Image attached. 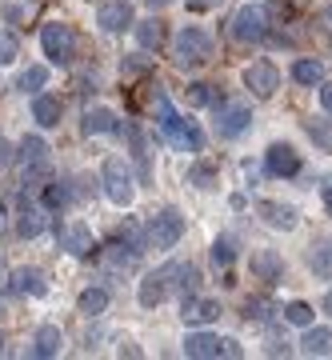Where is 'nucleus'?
Segmentation results:
<instances>
[{"mask_svg":"<svg viewBox=\"0 0 332 360\" xmlns=\"http://www.w3.org/2000/svg\"><path fill=\"white\" fill-rule=\"evenodd\" d=\"M172 60H177V68H200L212 60V37H208L205 28L196 25H184L177 32V40H172Z\"/></svg>","mask_w":332,"mask_h":360,"instance_id":"1","label":"nucleus"},{"mask_svg":"<svg viewBox=\"0 0 332 360\" xmlns=\"http://www.w3.org/2000/svg\"><path fill=\"white\" fill-rule=\"evenodd\" d=\"M101 184H104V196H108L116 208H128L136 200V180H132V172H128V165L120 156H108V160H104Z\"/></svg>","mask_w":332,"mask_h":360,"instance_id":"2","label":"nucleus"},{"mask_svg":"<svg viewBox=\"0 0 332 360\" xmlns=\"http://www.w3.org/2000/svg\"><path fill=\"white\" fill-rule=\"evenodd\" d=\"M40 49L49 56L52 65H72V56H77V32L72 25H60V20H52V25L40 28Z\"/></svg>","mask_w":332,"mask_h":360,"instance_id":"3","label":"nucleus"},{"mask_svg":"<svg viewBox=\"0 0 332 360\" xmlns=\"http://www.w3.org/2000/svg\"><path fill=\"white\" fill-rule=\"evenodd\" d=\"M180 236H184V217H180V208H160L153 220H148V248L156 252H168V248L180 245Z\"/></svg>","mask_w":332,"mask_h":360,"instance_id":"4","label":"nucleus"},{"mask_svg":"<svg viewBox=\"0 0 332 360\" xmlns=\"http://www.w3.org/2000/svg\"><path fill=\"white\" fill-rule=\"evenodd\" d=\"M229 32L236 44H256V40H264V32H269V13L260 4H241L236 16H232Z\"/></svg>","mask_w":332,"mask_h":360,"instance_id":"5","label":"nucleus"},{"mask_svg":"<svg viewBox=\"0 0 332 360\" xmlns=\"http://www.w3.org/2000/svg\"><path fill=\"white\" fill-rule=\"evenodd\" d=\"M241 77H244V89L253 92V96H260V101H269L272 92L281 89V72H276L272 60H253Z\"/></svg>","mask_w":332,"mask_h":360,"instance_id":"6","label":"nucleus"},{"mask_svg":"<svg viewBox=\"0 0 332 360\" xmlns=\"http://www.w3.org/2000/svg\"><path fill=\"white\" fill-rule=\"evenodd\" d=\"M264 168H269V176L288 180L300 172V153H296L293 144H272L269 153H264Z\"/></svg>","mask_w":332,"mask_h":360,"instance_id":"7","label":"nucleus"},{"mask_svg":"<svg viewBox=\"0 0 332 360\" xmlns=\"http://www.w3.org/2000/svg\"><path fill=\"white\" fill-rule=\"evenodd\" d=\"M248 124H253V108H244V104H220V108H217V132H220V141L241 136Z\"/></svg>","mask_w":332,"mask_h":360,"instance_id":"8","label":"nucleus"},{"mask_svg":"<svg viewBox=\"0 0 332 360\" xmlns=\"http://www.w3.org/2000/svg\"><path fill=\"white\" fill-rule=\"evenodd\" d=\"M56 240H60V248L68 257H89L92 248H96L89 224H64V229H56Z\"/></svg>","mask_w":332,"mask_h":360,"instance_id":"9","label":"nucleus"},{"mask_svg":"<svg viewBox=\"0 0 332 360\" xmlns=\"http://www.w3.org/2000/svg\"><path fill=\"white\" fill-rule=\"evenodd\" d=\"M180 316H184V324H212L220 316V300H208V296H196L189 292L184 296V309H180Z\"/></svg>","mask_w":332,"mask_h":360,"instance_id":"10","label":"nucleus"},{"mask_svg":"<svg viewBox=\"0 0 332 360\" xmlns=\"http://www.w3.org/2000/svg\"><path fill=\"white\" fill-rule=\"evenodd\" d=\"M96 25H101L104 32H124V28H132L136 20H132V8H128V0H113V4H101V13H96Z\"/></svg>","mask_w":332,"mask_h":360,"instance_id":"11","label":"nucleus"},{"mask_svg":"<svg viewBox=\"0 0 332 360\" xmlns=\"http://www.w3.org/2000/svg\"><path fill=\"white\" fill-rule=\"evenodd\" d=\"M40 232H44V205H32V200H20V212H16V236H25V240H37Z\"/></svg>","mask_w":332,"mask_h":360,"instance_id":"12","label":"nucleus"},{"mask_svg":"<svg viewBox=\"0 0 332 360\" xmlns=\"http://www.w3.org/2000/svg\"><path fill=\"white\" fill-rule=\"evenodd\" d=\"M300 352L305 356H332V328L328 324H308L305 336H300Z\"/></svg>","mask_w":332,"mask_h":360,"instance_id":"13","label":"nucleus"},{"mask_svg":"<svg viewBox=\"0 0 332 360\" xmlns=\"http://www.w3.org/2000/svg\"><path fill=\"white\" fill-rule=\"evenodd\" d=\"M84 136H104V132H120V116L113 112V108H104V104H96V108H89L84 112Z\"/></svg>","mask_w":332,"mask_h":360,"instance_id":"14","label":"nucleus"},{"mask_svg":"<svg viewBox=\"0 0 332 360\" xmlns=\"http://www.w3.org/2000/svg\"><path fill=\"white\" fill-rule=\"evenodd\" d=\"M168 296V269H160V272H148L141 281V288H136V300H141L144 309H156L160 300Z\"/></svg>","mask_w":332,"mask_h":360,"instance_id":"15","label":"nucleus"},{"mask_svg":"<svg viewBox=\"0 0 332 360\" xmlns=\"http://www.w3.org/2000/svg\"><path fill=\"white\" fill-rule=\"evenodd\" d=\"M60 116H64V104L56 96H49V92H37L32 96V120H37L40 129H56Z\"/></svg>","mask_w":332,"mask_h":360,"instance_id":"16","label":"nucleus"},{"mask_svg":"<svg viewBox=\"0 0 332 360\" xmlns=\"http://www.w3.org/2000/svg\"><path fill=\"white\" fill-rule=\"evenodd\" d=\"M60 348H64L60 328H56V324H40L37 336H32V352H37L40 360H52V356H60Z\"/></svg>","mask_w":332,"mask_h":360,"instance_id":"17","label":"nucleus"},{"mask_svg":"<svg viewBox=\"0 0 332 360\" xmlns=\"http://www.w3.org/2000/svg\"><path fill=\"white\" fill-rule=\"evenodd\" d=\"M256 212H260V217H264V224H269V229H276V232H293L296 229V212L288 205L260 200V205H256Z\"/></svg>","mask_w":332,"mask_h":360,"instance_id":"18","label":"nucleus"},{"mask_svg":"<svg viewBox=\"0 0 332 360\" xmlns=\"http://www.w3.org/2000/svg\"><path fill=\"white\" fill-rule=\"evenodd\" d=\"M13 292L16 296H44L49 292V281L40 269H16L13 272Z\"/></svg>","mask_w":332,"mask_h":360,"instance_id":"19","label":"nucleus"},{"mask_svg":"<svg viewBox=\"0 0 332 360\" xmlns=\"http://www.w3.org/2000/svg\"><path fill=\"white\" fill-rule=\"evenodd\" d=\"M281 272H284V260L272 252V248H260V252H253V276L256 281H281Z\"/></svg>","mask_w":332,"mask_h":360,"instance_id":"20","label":"nucleus"},{"mask_svg":"<svg viewBox=\"0 0 332 360\" xmlns=\"http://www.w3.org/2000/svg\"><path fill=\"white\" fill-rule=\"evenodd\" d=\"M184 356H192V360L220 356V336H212V333H189V340H184Z\"/></svg>","mask_w":332,"mask_h":360,"instance_id":"21","label":"nucleus"},{"mask_svg":"<svg viewBox=\"0 0 332 360\" xmlns=\"http://www.w3.org/2000/svg\"><path fill=\"white\" fill-rule=\"evenodd\" d=\"M108 304H113V296H108V288H84V292L77 296V309L84 312V316H104L108 312Z\"/></svg>","mask_w":332,"mask_h":360,"instance_id":"22","label":"nucleus"},{"mask_svg":"<svg viewBox=\"0 0 332 360\" xmlns=\"http://www.w3.org/2000/svg\"><path fill=\"white\" fill-rule=\"evenodd\" d=\"M293 80L296 84H320L324 80V65L312 60V56H300V60H293Z\"/></svg>","mask_w":332,"mask_h":360,"instance_id":"23","label":"nucleus"},{"mask_svg":"<svg viewBox=\"0 0 332 360\" xmlns=\"http://www.w3.org/2000/svg\"><path fill=\"white\" fill-rule=\"evenodd\" d=\"M132 32H136V40H141V49H160V40H165V25L160 20H136L132 25Z\"/></svg>","mask_w":332,"mask_h":360,"instance_id":"24","label":"nucleus"},{"mask_svg":"<svg viewBox=\"0 0 332 360\" xmlns=\"http://www.w3.org/2000/svg\"><path fill=\"white\" fill-rule=\"evenodd\" d=\"M284 321L288 324H296V328H308V324L317 321V309L312 304H305V300H293V304H284Z\"/></svg>","mask_w":332,"mask_h":360,"instance_id":"25","label":"nucleus"},{"mask_svg":"<svg viewBox=\"0 0 332 360\" xmlns=\"http://www.w3.org/2000/svg\"><path fill=\"white\" fill-rule=\"evenodd\" d=\"M16 84H20V92H32V96H37V92L49 84V68H44V65H28Z\"/></svg>","mask_w":332,"mask_h":360,"instance_id":"26","label":"nucleus"},{"mask_svg":"<svg viewBox=\"0 0 332 360\" xmlns=\"http://www.w3.org/2000/svg\"><path fill=\"white\" fill-rule=\"evenodd\" d=\"M189 104H192V108H208V104H212V108H220L224 101H217V96H212V84H205V80H192V84H189Z\"/></svg>","mask_w":332,"mask_h":360,"instance_id":"27","label":"nucleus"},{"mask_svg":"<svg viewBox=\"0 0 332 360\" xmlns=\"http://www.w3.org/2000/svg\"><path fill=\"white\" fill-rule=\"evenodd\" d=\"M148 68H153V56H148V52H128L124 60H120V72H124V77H141V72H148Z\"/></svg>","mask_w":332,"mask_h":360,"instance_id":"28","label":"nucleus"},{"mask_svg":"<svg viewBox=\"0 0 332 360\" xmlns=\"http://www.w3.org/2000/svg\"><path fill=\"white\" fill-rule=\"evenodd\" d=\"M124 136L132 144V156H136V165H141V176H148V153H144V136L136 124H124Z\"/></svg>","mask_w":332,"mask_h":360,"instance_id":"29","label":"nucleus"},{"mask_svg":"<svg viewBox=\"0 0 332 360\" xmlns=\"http://www.w3.org/2000/svg\"><path fill=\"white\" fill-rule=\"evenodd\" d=\"M232 260H236V245H232L229 236H217L212 240V264L217 269H232Z\"/></svg>","mask_w":332,"mask_h":360,"instance_id":"30","label":"nucleus"},{"mask_svg":"<svg viewBox=\"0 0 332 360\" xmlns=\"http://www.w3.org/2000/svg\"><path fill=\"white\" fill-rule=\"evenodd\" d=\"M44 156H49V141L44 136H25L20 141V160L32 165V160H44Z\"/></svg>","mask_w":332,"mask_h":360,"instance_id":"31","label":"nucleus"},{"mask_svg":"<svg viewBox=\"0 0 332 360\" xmlns=\"http://www.w3.org/2000/svg\"><path fill=\"white\" fill-rule=\"evenodd\" d=\"M52 180V172H49V165H44V160H32V165L25 168V180H20V184H32V188H44V184H49Z\"/></svg>","mask_w":332,"mask_h":360,"instance_id":"32","label":"nucleus"},{"mask_svg":"<svg viewBox=\"0 0 332 360\" xmlns=\"http://www.w3.org/2000/svg\"><path fill=\"white\" fill-rule=\"evenodd\" d=\"M16 56H20V40H16V32H4V28H0V68L13 65Z\"/></svg>","mask_w":332,"mask_h":360,"instance_id":"33","label":"nucleus"},{"mask_svg":"<svg viewBox=\"0 0 332 360\" xmlns=\"http://www.w3.org/2000/svg\"><path fill=\"white\" fill-rule=\"evenodd\" d=\"M64 200H68V188L56 184V180H49V184H44V193H40V205H44V208H60Z\"/></svg>","mask_w":332,"mask_h":360,"instance_id":"34","label":"nucleus"},{"mask_svg":"<svg viewBox=\"0 0 332 360\" xmlns=\"http://www.w3.org/2000/svg\"><path fill=\"white\" fill-rule=\"evenodd\" d=\"M212 180H217V168L212 165H192L189 168V184H196V188H212Z\"/></svg>","mask_w":332,"mask_h":360,"instance_id":"35","label":"nucleus"},{"mask_svg":"<svg viewBox=\"0 0 332 360\" xmlns=\"http://www.w3.org/2000/svg\"><path fill=\"white\" fill-rule=\"evenodd\" d=\"M172 272L180 276V288H184V296L196 292V284H200V272H196V264H172Z\"/></svg>","mask_w":332,"mask_h":360,"instance_id":"36","label":"nucleus"},{"mask_svg":"<svg viewBox=\"0 0 332 360\" xmlns=\"http://www.w3.org/2000/svg\"><path fill=\"white\" fill-rule=\"evenodd\" d=\"M136 260V252H124V248H116L113 245V252H108V264H116V269H128Z\"/></svg>","mask_w":332,"mask_h":360,"instance_id":"37","label":"nucleus"},{"mask_svg":"<svg viewBox=\"0 0 332 360\" xmlns=\"http://www.w3.org/2000/svg\"><path fill=\"white\" fill-rule=\"evenodd\" d=\"M317 101H320V108L332 116V80H320V92H317Z\"/></svg>","mask_w":332,"mask_h":360,"instance_id":"38","label":"nucleus"},{"mask_svg":"<svg viewBox=\"0 0 332 360\" xmlns=\"http://www.w3.org/2000/svg\"><path fill=\"white\" fill-rule=\"evenodd\" d=\"M220 356H244V348H241V340H232V336H224V340H220Z\"/></svg>","mask_w":332,"mask_h":360,"instance_id":"39","label":"nucleus"},{"mask_svg":"<svg viewBox=\"0 0 332 360\" xmlns=\"http://www.w3.org/2000/svg\"><path fill=\"white\" fill-rule=\"evenodd\" d=\"M184 4H189L192 13H212V8H220V4H224V0H184Z\"/></svg>","mask_w":332,"mask_h":360,"instance_id":"40","label":"nucleus"},{"mask_svg":"<svg viewBox=\"0 0 332 360\" xmlns=\"http://www.w3.org/2000/svg\"><path fill=\"white\" fill-rule=\"evenodd\" d=\"M8 165H13V144L0 136V168H8Z\"/></svg>","mask_w":332,"mask_h":360,"instance_id":"41","label":"nucleus"},{"mask_svg":"<svg viewBox=\"0 0 332 360\" xmlns=\"http://www.w3.org/2000/svg\"><path fill=\"white\" fill-rule=\"evenodd\" d=\"M320 200H324V208H332V176H324V184H320Z\"/></svg>","mask_w":332,"mask_h":360,"instance_id":"42","label":"nucleus"},{"mask_svg":"<svg viewBox=\"0 0 332 360\" xmlns=\"http://www.w3.org/2000/svg\"><path fill=\"white\" fill-rule=\"evenodd\" d=\"M308 132H312V136H317V141L324 144V148H332V136H328V129H317V124H312Z\"/></svg>","mask_w":332,"mask_h":360,"instance_id":"43","label":"nucleus"},{"mask_svg":"<svg viewBox=\"0 0 332 360\" xmlns=\"http://www.w3.org/2000/svg\"><path fill=\"white\" fill-rule=\"evenodd\" d=\"M4 232H8V205L0 200V236H4Z\"/></svg>","mask_w":332,"mask_h":360,"instance_id":"44","label":"nucleus"},{"mask_svg":"<svg viewBox=\"0 0 332 360\" xmlns=\"http://www.w3.org/2000/svg\"><path fill=\"white\" fill-rule=\"evenodd\" d=\"M120 356H141V348L132 345V340H124V345H120Z\"/></svg>","mask_w":332,"mask_h":360,"instance_id":"45","label":"nucleus"},{"mask_svg":"<svg viewBox=\"0 0 332 360\" xmlns=\"http://www.w3.org/2000/svg\"><path fill=\"white\" fill-rule=\"evenodd\" d=\"M144 4H148V8H165L168 0H144Z\"/></svg>","mask_w":332,"mask_h":360,"instance_id":"46","label":"nucleus"},{"mask_svg":"<svg viewBox=\"0 0 332 360\" xmlns=\"http://www.w3.org/2000/svg\"><path fill=\"white\" fill-rule=\"evenodd\" d=\"M324 312H332V292H328V296H324Z\"/></svg>","mask_w":332,"mask_h":360,"instance_id":"47","label":"nucleus"}]
</instances>
